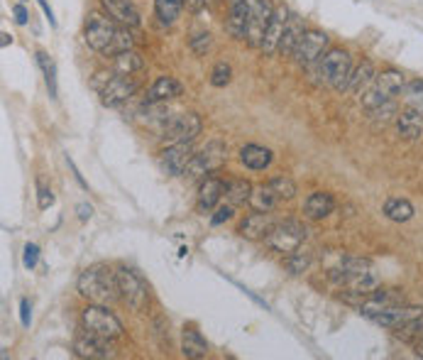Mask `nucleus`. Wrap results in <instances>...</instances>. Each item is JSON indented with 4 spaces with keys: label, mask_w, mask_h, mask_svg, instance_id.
<instances>
[{
    "label": "nucleus",
    "mask_w": 423,
    "mask_h": 360,
    "mask_svg": "<svg viewBox=\"0 0 423 360\" xmlns=\"http://www.w3.org/2000/svg\"><path fill=\"white\" fill-rule=\"evenodd\" d=\"M306 225H301L298 221H277V225L270 230V235L265 238V245L270 250L279 255H291L306 243Z\"/></svg>",
    "instance_id": "5"
},
{
    "label": "nucleus",
    "mask_w": 423,
    "mask_h": 360,
    "mask_svg": "<svg viewBox=\"0 0 423 360\" xmlns=\"http://www.w3.org/2000/svg\"><path fill=\"white\" fill-rule=\"evenodd\" d=\"M279 201L282 199L277 197V192L270 187V182L252 187V194H250V199H247V204L252 206V211H265V213H272V211L279 206Z\"/></svg>",
    "instance_id": "26"
},
{
    "label": "nucleus",
    "mask_w": 423,
    "mask_h": 360,
    "mask_svg": "<svg viewBox=\"0 0 423 360\" xmlns=\"http://www.w3.org/2000/svg\"><path fill=\"white\" fill-rule=\"evenodd\" d=\"M210 44H213V37H210L208 32L194 35V37L189 39V47H191V51H194V54H198V56H203L206 51L210 49Z\"/></svg>",
    "instance_id": "39"
},
{
    "label": "nucleus",
    "mask_w": 423,
    "mask_h": 360,
    "mask_svg": "<svg viewBox=\"0 0 423 360\" xmlns=\"http://www.w3.org/2000/svg\"><path fill=\"white\" fill-rule=\"evenodd\" d=\"M144 66V59L137 49H127V51H120V54L113 56V71L115 74H135Z\"/></svg>",
    "instance_id": "29"
},
{
    "label": "nucleus",
    "mask_w": 423,
    "mask_h": 360,
    "mask_svg": "<svg viewBox=\"0 0 423 360\" xmlns=\"http://www.w3.org/2000/svg\"><path fill=\"white\" fill-rule=\"evenodd\" d=\"M101 5L115 23L125 25V27H137L140 25V13H137L132 0H101Z\"/></svg>",
    "instance_id": "19"
},
{
    "label": "nucleus",
    "mask_w": 423,
    "mask_h": 360,
    "mask_svg": "<svg viewBox=\"0 0 423 360\" xmlns=\"http://www.w3.org/2000/svg\"><path fill=\"white\" fill-rule=\"evenodd\" d=\"M84 39L91 49L103 56H115L120 51H127L135 47V37H132L130 27L115 23L111 15L91 13L84 27Z\"/></svg>",
    "instance_id": "1"
},
{
    "label": "nucleus",
    "mask_w": 423,
    "mask_h": 360,
    "mask_svg": "<svg viewBox=\"0 0 423 360\" xmlns=\"http://www.w3.org/2000/svg\"><path fill=\"white\" fill-rule=\"evenodd\" d=\"M184 0H154V13L162 25H174L182 15Z\"/></svg>",
    "instance_id": "31"
},
{
    "label": "nucleus",
    "mask_w": 423,
    "mask_h": 360,
    "mask_svg": "<svg viewBox=\"0 0 423 360\" xmlns=\"http://www.w3.org/2000/svg\"><path fill=\"white\" fill-rule=\"evenodd\" d=\"M66 164H69V169H71V172H74L76 182H79V184H81V187H84V189H89V184H86V182H84V177H81V172H79V169H76L74 159H71V157H69V154H66Z\"/></svg>",
    "instance_id": "46"
},
{
    "label": "nucleus",
    "mask_w": 423,
    "mask_h": 360,
    "mask_svg": "<svg viewBox=\"0 0 423 360\" xmlns=\"http://www.w3.org/2000/svg\"><path fill=\"white\" fill-rule=\"evenodd\" d=\"M419 318H423V306L399 304V306H391V309H386V311L377 314L372 321L379 323V326H384V328L396 331V328L406 326V323H411V321H419Z\"/></svg>",
    "instance_id": "17"
},
{
    "label": "nucleus",
    "mask_w": 423,
    "mask_h": 360,
    "mask_svg": "<svg viewBox=\"0 0 423 360\" xmlns=\"http://www.w3.org/2000/svg\"><path fill=\"white\" fill-rule=\"evenodd\" d=\"M384 216L394 223H406V221L414 218V206L406 199H389L384 204Z\"/></svg>",
    "instance_id": "30"
},
{
    "label": "nucleus",
    "mask_w": 423,
    "mask_h": 360,
    "mask_svg": "<svg viewBox=\"0 0 423 360\" xmlns=\"http://www.w3.org/2000/svg\"><path fill=\"white\" fill-rule=\"evenodd\" d=\"M182 84H179L174 76H159L157 81H154L152 86H149L147 96H144V101L147 103H162V101H172L177 99V96H182Z\"/></svg>",
    "instance_id": "22"
},
{
    "label": "nucleus",
    "mask_w": 423,
    "mask_h": 360,
    "mask_svg": "<svg viewBox=\"0 0 423 360\" xmlns=\"http://www.w3.org/2000/svg\"><path fill=\"white\" fill-rule=\"evenodd\" d=\"M54 204V194H51V189H47L44 184H37V206L39 209H49V206Z\"/></svg>",
    "instance_id": "42"
},
{
    "label": "nucleus",
    "mask_w": 423,
    "mask_h": 360,
    "mask_svg": "<svg viewBox=\"0 0 423 360\" xmlns=\"http://www.w3.org/2000/svg\"><path fill=\"white\" fill-rule=\"evenodd\" d=\"M76 213H79L81 221H89L91 216H94V209H91L89 204H79V206H76Z\"/></svg>",
    "instance_id": "47"
},
{
    "label": "nucleus",
    "mask_w": 423,
    "mask_h": 360,
    "mask_svg": "<svg viewBox=\"0 0 423 360\" xmlns=\"http://www.w3.org/2000/svg\"><path fill=\"white\" fill-rule=\"evenodd\" d=\"M203 5H206V0H184V8L191 10V13H198Z\"/></svg>",
    "instance_id": "49"
},
{
    "label": "nucleus",
    "mask_w": 423,
    "mask_h": 360,
    "mask_svg": "<svg viewBox=\"0 0 423 360\" xmlns=\"http://www.w3.org/2000/svg\"><path fill=\"white\" fill-rule=\"evenodd\" d=\"M333 209H335V199L330 197L328 192H313L311 197L306 199V204H303V213L313 221L326 218V216L333 213Z\"/></svg>",
    "instance_id": "28"
},
{
    "label": "nucleus",
    "mask_w": 423,
    "mask_h": 360,
    "mask_svg": "<svg viewBox=\"0 0 423 360\" xmlns=\"http://www.w3.org/2000/svg\"><path fill=\"white\" fill-rule=\"evenodd\" d=\"M399 304H404V292L401 290H379V287H377L374 292H370V294L362 299L360 311H362V316L374 318L377 314L386 311V309H391V306H399Z\"/></svg>",
    "instance_id": "16"
},
{
    "label": "nucleus",
    "mask_w": 423,
    "mask_h": 360,
    "mask_svg": "<svg viewBox=\"0 0 423 360\" xmlns=\"http://www.w3.org/2000/svg\"><path fill=\"white\" fill-rule=\"evenodd\" d=\"M230 76H233V69H230V64H225V61H218V64L213 66V71H210V84H213L215 89H223V86L230 84Z\"/></svg>",
    "instance_id": "38"
},
{
    "label": "nucleus",
    "mask_w": 423,
    "mask_h": 360,
    "mask_svg": "<svg viewBox=\"0 0 423 360\" xmlns=\"http://www.w3.org/2000/svg\"><path fill=\"white\" fill-rule=\"evenodd\" d=\"M220 197H225V182L218 177H206L198 189V211L201 213L213 211L218 206Z\"/></svg>",
    "instance_id": "20"
},
{
    "label": "nucleus",
    "mask_w": 423,
    "mask_h": 360,
    "mask_svg": "<svg viewBox=\"0 0 423 360\" xmlns=\"http://www.w3.org/2000/svg\"><path fill=\"white\" fill-rule=\"evenodd\" d=\"M37 260H39V248L34 243H27L23 250V265L27 267V270H32V267L37 265Z\"/></svg>",
    "instance_id": "40"
},
{
    "label": "nucleus",
    "mask_w": 423,
    "mask_h": 360,
    "mask_svg": "<svg viewBox=\"0 0 423 360\" xmlns=\"http://www.w3.org/2000/svg\"><path fill=\"white\" fill-rule=\"evenodd\" d=\"M303 32H306V23H303V18H301V15H296V13H291V15H289L286 30H284V37H282V44H279V54L282 56H291Z\"/></svg>",
    "instance_id": "23"
},
{
    "label": "nucleus",
    "mask_w": 423,
    "mask_h": 360,
    "mask_svg": "<svg viewBox=\"0 0 423 360\" xmlns=\"http://www.w3.org/2000/svg\"><path fill=\"white\" fill-rule=\"evenodd\" d=\"M201 128H203V123H201L198 113H179V116L169 118V123L162 130V137L169 145H174V142H194L201 135Z\"/></svg>",
    "instance_id": "11"
},
{
    "label": "nucleus",
    "mask_w": 423,
    "mask_h": 360,
    "mask_svg": "<svg viewBox=\"0 0 423 360\" xmlns=\"http://www.w3.org/2000/svg\"><path fill=\"white\" fill-rule=\"evenodd\" d=\"M98 94H101L103 106L115 108V106H120V103L130 101L132 96L137 94V81L130 79L127 74H113L111 79H108V84L103 86Z\"/></svg>",
    "instance_id": "13"
},
{
    "label": "nucleus",
    "mask_w": 423,
    "mask_h": 360,
    "mask_svg": "<svg viewBox=\"0 0 423 360\" xmlns=\"http://www.w3.org/2000/svg\"><path fill=\"white\" fill-rule=\"evenodd\" d=\"M374 66L370 59H362V64L358 66V69H353V76H350V84H348V91H355V94H360V91L365 89V86L370 84V81L374 79Z\"/></svg>",
    "instance_id": "32"
},
{
    "label": "nucleus",
    "mask_w": 423,
    "mask_h": 360,
    "mask_svg": "<svg viewBox=\"0 0 423 360\" xmlns=\"http://www.w3.org/2000/svg\"><path fill=\"white\" fill-rule=\"evenodd\" d=\"M74 356L84 360H106L115 356V351H113L111 346V338L96 336V333L84 328V331L74 338Z\"/></svg>",
    "instance_id": "12"
},
{
    "label": "nucleus",
    "mask_w": 423,
    "mask_h": 360,
    "mask_svg": "<svg viewBox=\"0 0 423 360\" xmlns=\"http://www.w3.org/2000/svg\"><path fill=\"white\" fill-rule=\"evenodd\" d=\"M272 13H274V5L272 0H247V39L252 49L262 47V39L270 27Z\"/></svg>",
    "instance_id": "8"
},
{
    "label": "nucleus",
    "mask_w": 423,
    "mask_h": 360,
    "mask_svg": "<svg viewBox=\"0 0 423 360\" xmlns=\"http://www.w3.org/2000/svg\"><path fill=\"white\" fill-rule=\"evenodd\" d=\"M191 157H194L191 142H174V145L164 147V150L159 152V164H162V169L169 177H182V174L187 172Z\"/></svg>",
    "instance_id": "15"
},
{
    "label": "nucleus",
    "mask_w": 423,
    "mask_h": 360,
    "mask_svg": "<svg viewBox=\"0 0 423 360\" xmlns=\"http://www.w3.org/2000/svg\"><path fill=\"white\" fill-rule=\"evenodd\" d=\"M328 42H330V37H328L326 32L306 27V32L301 35V39H298L296 49H293L291 59L296 61L301 69H311V66L316 64V61L328 51Z\"/></svg>",
    "instance_id": "9"
},
{
    "label": "nucleus",
    "mask_w": 423,
    "mask_h": 360,
    "mask_svg": "<svg viewBox=\"0 0 423 360\" xmlns=\"http://www.w3.org/2000/svg\"><path fill=\"white\" fill-rule=\"evenodd\" d=\"M416 356L423 358V331H421V336L416 338Z\"/></svg>",
    "instance_id": "50"
},
{
    "label": "nucleus",
    "mask_w": 423,
    "mask_h": 360,
    "mask_svg": "<svg viewBox=\"0 0 423 360\" xmlns=\"http://www.w3.org/2000/svg\"><path fill=\"white\" fill-rule=\"evenodd\" d=\"M76 290L84 299L94 302V304H113L120 299V285H118V272H113L108 265H94L86 267L79 275Z\"/></svg>",
    "instance_id": "2"
},
{
    "label": "nucleus",
    "mask_w": 423,
    "mask_h": 360,
    "mask_svg": "<svg viewBox=\"0 0 423 360\" xmlns=\"http://www.w3.org/2000/svg\"><path fill=\"white\" fill-rule=\"evenodd\" d=\"M401 101H404L406 108H416V111H423V81L414 79L406 81V86L401 89Z\"/></svg>",
    "instance_id": "35"
},
{
    "label": "nucleus",
    "mask_w": 423,
    "mask_h": 360,
    "mask_svg": "<svg viewBox=\"0 0 423 360\" xmlns=\"http://www.w3.org/2000/svg\"><path fill=\"white\" fill-rule=\"evenodd\" d=\"M225 159H228V147H225V142L210 140L203 150H198L194 157H191V162H189L187 172H184V177L201 179V177H206V174H213V172H218V169L223 167Z\"/></svg>",
    "instance_id": "7"
},
{
    "label": "nucleus",
    "mask_w": 423,
    "mask_h": 360,
    "mask_svg": "<svg viewBox=\"0 0 423 360\" xmlns=\"http://www.w3.org/2000/svg\"><path fill=\"white\" fill-rule=\"evenodd\" d=\"M252 194V184L245 182V179H230V182H225V199H228V204H245L247 199H250Z\"/></svg>",
    "instance_id": "34"
},
{
    "label": "nucleus",
    "mask_w": 423,
    "mask_h": 360,
    "mask_svg": "<svg viewBox=\"0 0 423 360\" xmlns=\"http://www.w3.org/2000/svg\"><path fill=\"white\" fill-rule=\"evenodd\" d=\"M225 30L233 39H247V0H233Z\"/></svg>",
    "instance_id": "24"
},
{
    "label": "nucleus",
    "mask_w": 423,
    "mask_h": 360,
    "mask_svg": "<svg viewBox=\"0 0 423 360\" xmlns=\"http://www.w3.org/2000/svg\"><path fill=\"white\" fill-rule=\"evenodd\" d=\"M308 265H311V253H303L301 248L286 257V270L291 272V275H301V272H306Z\"/></svg>",
    "instance_id": "36"
},
{
    "label": "nucleus",
    "mask_w": 423,
    "mask_h": 360,
    "mask_svg": "<svg viewBox=\"0 0 423 360\" xmlns=\"http://www.w3.org/2000/svg\"><path fill=\"white\" fill-rule=\"evenodd\" d=\"M0 37H3V42H0V44H3V47H8V44L13 42V37H10L8 32H3V35H0Z\"/></svg>",
    "instance_id": "51"
},
{
    "label": "nucleus",
    "mask_w": 423,
    "mask_h": 360,
    "mask_svg": "<svg viewBox=\"0 0 423 360\" xmlns=\"http://www.w3.org/2000/svg\"><path fill=\"white\" fill-rule=\"evenodd\" d=\"M230 218H233V204H225V206H218V209H215L210 223L220 225V223H225V221H230Z\"/></svg>",
    "instance_id": "41"
},
{
    "label": "nucleus",
    "mask_w": 423,
    "mask_h": 360,
    "mask_svg": "<svg viewBox=\"0 0 423 360\" xmlns=\"http://www.w3.org/2000/svg\"><path fill=\"white\" fill-rule=\"evenodd\" d=\"M118 285H120V294L122 299L127 302V306L135 309V311H142L149 302V287L147 282L137 275L130 267H118Z\"/></svg>",
    "instance_id": "10"
},
{
    "label": "nucleus",
    "mask_w": 423,
    "mask_h": 360,
    "mask_svg": "<svg viewBox=\"0 0 423 360\" xmlns=\"http://www.w3.org/2000/svg\"><path fill=\"white\" fill-rule=\"evenodd\" d=\"M13 15H15V23H18V25H27L30 13H27V8L23 5V0H20L18 5H13Z\"/></svg>",
    "instance_id": "44"
},
{
    "label": "nucleus",
    "mask_w": 423,
    "mask_h": 360,
    "mask_svg": "<svg viewBox=\"0 0 423 360\" xmlns=\"http://www.w3.org/2000/svg\"><path fill=\"white\" fill-rule=\"evenodd\" d=\"M289 15H291V10H289L286 5H274V13H272V20H270V27H267L265 39H262V47H260V51L265 56L279 54V44H282V37H284V30H286Z\"/></svg>",
    "instance_id": "14"
},
{
    "label": "nucleus",
    "mask_w": 423,
    "mask_h": 360,
    "mask_svg": "<svg viewBox=\"0 0 423 360\" xmlns=\"http://www.w3.org/2000/svg\"><path fill=\"white\" fill-rule=\"evenodd\" d=\"M81 326H84L86 331L96 333V336L111 338V341H115V338L122 336L120 318H118L113 311H108L106 304L86 306L84 311H81Z\"/></svg>",
    "instance_id": "6"
},
{
    "label": "nucleus",
    "mask_w": 423,
    "mask_h": 360,
    "mask_svg": "<svg viewBox=\"0 0 423 360\" xmlns=\"http://www.w3.org/2000/svg\"><path fill=\"white\" fill-rule=\"evenodd\" d=\"M206 3H218V0H206Z\"/></svg>",
    "instance_id": "52"
},
{
    "label": "nucleus",
    "mask_w": 423,
    "mask_h": 360,
    "mask_svg": "<svg viewBox=\"0 0 423 360\" xmlns=\"http://www.w3.org/2000/svg\"><path fill=\"white\" fill-rule=\"evenodd\" d=\"M396 130H399V135L406 137V140L421 137L423 135V111L404 106L399 111V116H396Z\"/></svg>",
    "instance_id": "21"
},
{
    "label": "nucleus",
    "mask_w": 423,
    "mask_h": 360,
    "mask_svg": "<svg viewBox=\"0 0 423 360\" xmlns=\"http://www.w3.org/2000/svg\"><path fill=\"white\" fill-rule=\"evenodd\" d=\"M404 86H406V79L401 71L384 69V71H379V74H374V79L360 91V103H362L365 111H374V108L394 101L396 96L401 94Z\"/></svg>",
    "instance_id": "4"
},
{
    "label": "nucleus",
    "mask_w": 423,
    "mask_h": 360,
    "mask_svg": "<svg viewBox=\"0 0 423 360\" xmlns=\"http://www.w3.org/2000/svg\"><path fill=\"white\" fill-rule=\"evenodd\" d=\"M20 321H23L25 328H27L30 323H32V304H30V299H23V302H20Z\"/></svg>",
    "instance_id": "43"
},
{
    "label": "nucleus",
    "mask_w": 423,
    "mask_h": 360,
    "mask_svg": "<svg viewBox=\"0 0 423 360\" xmlns=\"http://www.w3.org/2000/svg\"><path fill=\"white\" fill-rule=\"evenodd\" d=\"M311 69H316V76L321 84L330 86L333 91H348L350 76H353V59H350V54L345 49L333 47Z\"/></svg>",
    "instance_id": "3"
},
{
    "label": "nucleus",
    "mask_w": 423,
    "mask_h": 360,
    "mask_svg": "<svg viewBox=\"0 0 423 360\" xmlns=\"http://www.w3.org/2000/svg\"><path fill=\"white\" fill-rule=\"evenodd\" d=\"M270 187L274 189L277 197H279L282 201H289V199L296 197V184H293L289 177H274V179H270Z\"/></svg>",
    "instance_id": "37"
},
{
    "label": "nucleus",
    "mask_w": 423,
    "mask_h": 360,
    "mask_svg": "<svg viewBox=\"0 0 423 360\" xmlns=\"http://www.w3.org/2000/svg\"><path fill=\"white\" fill-rule=\"evenodd\" d=\"M37 3H39V8H42V13L47 15V20H49V25H51V27H56L54 13H51V8H49V3H47V0H37Z\"/></svg>",
    "instance_id": "48"
},
{
    "label": "nucleus",
    "mask_w": 423,
    "mask_h": 360,
    "mask_svg": "<svg viewBox=\"0 0 423 360\" xmlns=\"http://www.w3.org/2000/svg\"><path fill=\"white\" fill-rule=\"evenodd\" d=\"M111 76H113L111 71H98V74L94 76V81H91V86H94L96 91H101L103 86L108 84V79H111Z\"/></svg>",
    "instance_id": "45"
},
{
    "label": "nucleus",
    "mask_w": 423,
    "mask_h": 360,
    "mask_svg": "<svg viewBox=\"0 0 423 360\" xmlns=\"http://www.w3.org/2000/svg\"><path fill=\"white\" fill-rule=\"evenodd\" d=\"M240 162L245 164L247 169H252V172H262V169H267L272 164V150L250 142V145H245L240 150Z\"/></svg>",
    "instance_id": "25"
},
{
    "label": "nucleus",
    "mask_w": 423,
    "mask_h": 360,
    "mask_svg": "<svg viewBox=\"0 0 423 360\" xmlns=\"http://www.w3.org/2000/svg\"><path fill=\"white\" fill-rule=\"evenodd\" d=\"M274 225H277L274 216L265 213V211H255V213H250L245 221H242L237 233H240L242 238H247V240H265Z\"/></svg>",
    "instance_id": "18"
},
{
    "label": "nucleus",
    "mask_w": 423,
    "mask_h": 360,
    "mask_svg": "<svg viewBox=\"0 0 423 360\" xmlns=\"http://www.w3.org/2000/svg\"><path fill=\"white\" fill-rule=\"evenodd\" d=\"M182 353L184 358H206L208 353V343L201 336V331L196 326H184L182 331Z\"/></svg>",
    "instance_id": "27"
},
{
    "label": "nucleus",
    "mask_w": 423,
    "mask_h": 360,
    "mask_svg": "<svg viewBox=\"0 0 423 360\" xmlns=\"http://www.w3.org/2000/svg\"><path fill=\"white\" fill-rule=\"evenodd\" d=\"M34 56H37V64L44 74V84H47L49 99H56V64H54V59H51L47 51H42V49H39Z\"/></svg>",
    "instance_id": "33"
}]
</instances>
